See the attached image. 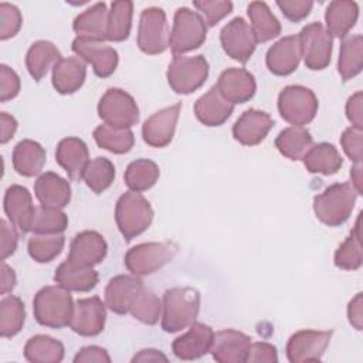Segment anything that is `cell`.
Returning <instances> with one entry per match:
<instances>
[{
    "mask_svg": "<svg viewBox=\"0 0 363 363\" xmlns=\"http://www.w3.org/2000/svg\"><path fill=\"white\" fill-rule=\"evenodd\" d=\"M98 115L109 126L130 129L139 121V108L130 94L121 88H109L98 102Z\"/></svg>",
    "mask_w": 363,
    "mask_h": 363,
    "instance_id": "obj_9",
    "label": "cell"
},
{
    "mask_svg": "<svg viewBox=\"0 0 363 363\" xmlns=\"http://www.w3.org/2000/svg\"><path fill=\"white\" fill-rule=\"evenodd\" d=\"M347 318H349V323L356 330H362V328H363V296L360 292L349 302Z\"/></svg>",
    "mask_w": 363,
    "mask_h": 363,
    "instance_id": "obj_57",
    "label": "cell"
},
{
    "mask_svg": "<svg viewBox=\"0 0 363 363\" xmlns=\"http://www.w3.org/2000/svg\"><path fill=\"white\" fill-rule=\"evenodd\" d=\"M218 92L224 99L235 104H244L250 101L255 91L257 82L254 75L245 68H227L224 69L216 84Z\"/></svg>",
    "mask_w": 363,
    "mask_h": 363,
    "instance_id": "obj_21",
    "label": "cell"
},
{
    "mask_svg": "<svg viewBox=\"0 0 363 363\" xmlns=\"http://www.w3.org/2000/svg\"><path fill=\"white\" fill-rule=\"evenodd\" d=\"M64 244L62 234H34L27 242V251L35 262L45 264L61 254Z\"/></svg>",
    "mask_w": 363,
    "mask_h": 363,
    "instance_id": "obj_45",
    "label": "cell"
},
{
    "mask_svg": "<svg viewBox=\"0 0 363 363\" xmlns=\"http://www.w3.org/2000/svg\"><path fill=\"white\" fill-rule=\"evenodd\" d=\"M74 301L71 291L61 285H48L41 288L33 299L34 318L41 326L61 329L69 326Z\"/></svg>",
    "mask_w": 363,
    "mask_h": 363,
    "instance_id": "obj_2",
    "label": "cell"
},
{
    "mask_svg": "<svg viewBox=\"0 0 363 363\" xmlns=\"http://www.w3.org/2000/svg\"><path fill=\"white\" fill-rule=\"evenodd\" d=\"M23 24V17L17 6L10 3H0V40L14 37Z\"/></svg>",
    "mask_w": 363,
    "mask_h": 363,
    "instance_id": "obj_49",
    "label": "cell"
},
{
    "mask_svg": "<svg viewBox=\"0 0 363 363\" xmlns=\"http://www.w3.org/2000/svg\"><path fill=\"white\" fill-rule=\"evenodd\" d=\"M0 228H1L0 252H1V261H4L7 257L14 254L18 244V233H17V228L6 220L0 221Z\"/></svg>",
    "mask_w": 363,
    "mask_h": 363,
    "instance_id": "obj_54",
    "label": "cell"
},
{
    "mask_svg": "<svg viewBox=\"0 0 363 363\" xmlns=\"http://www.w3.org/2000/svg\"><path fill=\"white\" fill-rule=\"evenodd\" d=\"M319 102L315 92L303 85H288L278 95V111L284 121L303 126L313 121Z\"/></svg>",
    "mask_w": 363,
    "mask_h": 363,
    "instance_id": "obj_7",
    "label": "cell"
},
{
    "mask_svg": "<svg viewBox=\"0 0 363 363\" xmlns=\"http://www.w3.org/2000/svg\"><path fill=\"white\" fill-rule=\"evenodd\" d=\"M86 64L79 57L61 58L52 67L51 82L54 89L61 95L75 94L85 82Z\"/></svg>",
    "mask_w": 363,
    "mask_h": 363,
    "instance_id": "obj_27",
    "label": "cell"
},
{
    "mask_svg": "<svg viewBox=\"0 0 363 363\" xmlns=\"http://www.w3.org/2000/svg\"><path fill=\"white\" fill-rule=\"evenodd\" d=\"M180 108V104H174L149 116L142 125V138L145 143L152 147L167 146L174 136Z\"/></svg>",
    "mask_w": 363,
    "mask_h": 363,
    "instance_id": "obj_17",
    "label": "cell"
},
{
    "mask_svg": "<svg viewBox=\"0 0 363 363\" xmlns=\"http://www.w3.org/2000/svg\"><path fill=\"white\" fill-rule=\"evenodd\" d=\"M363 129L349 126L343 130L340 136V145L343 147V152L353 163H362L363 157Z\"/></svg>",
    "mask_w": 363,
    "mask_h": 363,
    "instance_id": "obj_50",
    "label": "cell"
},
{
    "mask_svg": "<svg viewBox=\"0 0 363 363\" xmlns=\"http://www.w3.org/2000/svg\"><path fill=\"white\" fill-rule=\"evenodd\" d=\"M277 6L282 11V14L294 21L298 23L308 17L313 7V1L311 0H284V1H277Z\"/></svg>",
    "mask_w": 363,
    "mask_h": 363,
    "instance_id": "obj_52",
    "label": "cell"
},
{
    "mask_svg": "<svg viewBox=\"0 0 363 363\" xmlns=\"http://www.w3.org/2000/svg\"><path fill=\"white\" fill-rule=\"evenodd\" d=\"M143 282L136 275H116L105 288V305L118 315L129 313V308L142 289Z\"/></svg>",
    "mask_w": 363,
    "mask_h": 363,
    "instance_id": "obj_24",
    "label": "cell"
},
{
    "mask_svg": "<svg viewBox=\"0 0 363 363\" xmlns=\"http://www.w3.org/2000/svg\"><path fill=\"white\" fill-rule=\"evenodd\" d=\"M302 160L309 173L323 176L335 174L343 166V159L339 150L328 142L313 145Z\"/></svg>",
    "mask_w": 363,
    "mask_h": 363,
    "instance_id": "obj_32",
    "label": "cell"
},
{
    "mask_svg": "<svg viewBox=\"0 0 363 363\" xmlns=\"http://www.w3.org/2000/svg\"><path fill=\"white\" fill-rule=\"evenodd\" d=\"M129 313L145 325H156L162 318V302L150 289L142 286L129 308Z\"/></svg>",
    "mask_w": 363,
    "mask_h": 363,
    "instance_id": "obj_46",
    "label": "cell"
},
{
    "mask_svg": "<svg viewBox=\"0 0 363 363\" xmlns=\"http://www.w3.org/2000/svg\"><path fill=\"white\" fill-rule=\"evenodd\" d=\"M332 330L302 329L295 332L286 343V357L291 363L319 362L330 343Z\"/></svg>",
    "mask_w": 363,
    "mask_h": 363,
    "instance_id": "obj_12",
    "label": "cell"
},
{
    "mask_svg": "<svg viewBox=\"0 0 363 363\" xmlns=\"http://www.w3.org/2000/svg\"><path fill=\"white\" fill-rule=\"evenodd\" d=\"M24 302L16 295H6L0 301V335L1 337L16 336L24 325Z\"/></svg>",
    "mask_w": 363,
    "mask_h": 363,
    "instance_id": "obj_42",
    "label": "cell"
},
{
    "mask_svg": "<svg viewBox=\"0 0 363 363\" xmlns=\"http://www.w3.org/2000/svg\"><path fill=\"white\" fill-rule=\"evenodd\" d=\"M138 47L149 55L162 54L169 47L167 18L160 7H147L140 13Z\"/></svg>",
    "mask_w": 363,
    "mask_h": 363,
    "instance_id": "obj_11",
    "label": "cell"
},
{
    "mask_svg": "<svg viewBox=\"0 0 363 363\" xmlns=\"http://www.w3.org/2000/svg\"><path fill=\"white\" fill-rule=\"evenodd\" d=\"M313 146V138L303 126H288L275 138V147L289 160H302Z\"/></svg>",
    "mask_w": 363,
    "mask_h": 363,
    "instance_id": "obj_35",
    "label": "cell"
},
{
    "mask_svg": "<svg viewBox=\"0 0 363 363\" xmlns=\"http://www.w3.org/2000/svg\"><path fill=\"white\" fill-rule=\"evenodd\" d=\"M3 207L9 221L20 233L26 234L31 231L35 207L33 206L31 193L26 187L20 184L10 186L4 193Z\"/></svg>",
    "mask_w": 363,
    "mask_h": 363,
    "instance_id": "obj_19",
    "label": "cell"
},
{
    "mask_svg": "<svg viewBox=\"0 0 363 363\" xmlns=\"http://www.w3.org/2000/svg\"><path fill=\"white\" fill-rule=\"evenodd\" d=\"M14 170L24 177H34L43 172L47 160L45 149L35 140L23 139L20 140L11 155Z\"/></svg>",
    "mask_w": 363,
    "mask_h": 363,
    "instance_id": "obj_31",
    "label": "cell"
},
{
    "mask_svg": "<svg viewBox=\"0 0 363 363\" xmlns=\"http://www.w3.org/2000/svg\"><path fill=\"white\" fill-rule=\"evenodd\" d=\"M250 363H275L278 362V353H277V347L271 343L267 342H251V346L248 349V354H247V360Z\"/></svg>",
    "mask_w": 363,
    "mask_h": 363,
    "instance_id": "obj_53",
    "label": "cell"
},
{
    "mask_svg": "<svg viewBox=\"0 0 363 363\" xmlns=\"http://www.w3.org/2000/svg\"><path fill=\"white\" fill-rule=\"evenodd\" d=\"M362 214V213H360ZM357 217L353 230L350 231L349 237L339 245L335 252V265L345 271H356L362 267L363 262V252H362V233H360V220Z\"/></svg>",
    "mask_w": 363,
    "mask_h": 363,
    "instance_id": "obj_39",
    "label": "cell"
},
{
    "mask_svg": "<svg viewBox=\"0 0 363 363\" xmlns=\"http://www.w3.org/2000/svg\"><path fill=\"white\" fill-rule=\"evenodd\" d=\"M359 18V6L352 0L330 1L325 11L326 30L330 37L345 38Z\"/></svg>",
    "mask_w": 363,
    "mask_h": 363,
    "instance_id": "obj_30",
    "label": "cell"
},
{
    "mask_svg": "<svg viewBox=\"0 0 363 363\" xmlns=\"http://www.w3.org/2000/svg\"><path fill=\"white\" fill-rule=\"evenodd\" d=\"M68 227V217L61 208L35 207L31 231L34 234H61Z\"/></svg>",
    "mask_w": 363,
    "mask_h": 363,
    "instance_id": "obj_47",
    "label": "cell"
},
{
    "mask_svg": "<svg viewBox=\"0 0 363 363\" xmlns=\"http://www.w3.org/2000/svg\"><path fill=\"white\" fill-rule=\"evenodd\" d=\"M115 174L113 163L106 157L98 156L88 162L82 173V180L94 193L99 194L113 183Z\"/></svg>",
    "mask_w": 363,
    "mask_h": 363,
    "instance_id": "obj_44",
    "label": "cell"
},
{
    "mask_svg": "<svg viewBox=\"0 0 363 363\" xmlns=\"http://www.w3.org/2000/svg\"><path fill=\"white\" fill-rule=\"evenodd\" d=\"M350 179H352L350 184L354 187L357 194H362V191H363V187H362V182H363L362 163H354V166L350 170Z\"/></svg>",
    "mask_w": 363,
    "mask_h": 363,
    "instance_id": "obj_61",
    "label": "cell"
},
{
    "mask_svg": "<svg viewBox=\"0 0 363 363\" xmlns=\"http://www.w3.org/2000/svg\"><path fill=\"white\" fill-rule=\"evenodd\" d=\"M250 27L258 43H267L281 34V23L264 1H252L247 7Z\"/></svg>",
    "mask_w": 363,
    "mask_h": 363,
    "instance_id": "obj_34",
    "label": "cell"
},
{
    "mask_svg": "<svg viewBox=\"0 0 363 363\" xmlns=\"http://www.w3.org/2000/svg\"><path fill=\"white\" fill-rule=\"evenodd\" d=\"M106 305L99 296L78 299L74 305L69 328L79 336H96L105 328Z\"/></svg>",
    "mask_w": 363,
    "mask_h": 363,
    "instance_id": "obj_15",
    "label": "cell"
},
{
    "mask_svg": "<svg viewBox=\"0 0 363 363\" xmlns=\"http://www.w3.org/2000/svg\"><path fill=\"white\" fill-rule=\"evenodd\" d=\"M75 363H89V362H96V363H109L111 357L108 352L101 347V346H85L78 350V353L74 357Z\"/></svg>",
    "mask_w": 363,
    "mask_h": 363,
    "instance_id": "obj_56",
    "label": "cell"
},
{
    "mask_svg": "<svg viewBox=\"0 0 363 363\" xmlns=\"http://www.w3.org/2000/svg\"><path fill=\"white\" fill-rule=\"evenodd\" d=\"M363 68V37L354 34L345 37L340 44L337 72L343 81H349L359 75Z\"/></svg>",
    "mask_w": 363,
    "mask_h": 363,
    "instance_id": "obj_36",
    "label": "cell"
},
{
    "mask_svg": "<svg viewBox=\"0 0 363 363\" xmlns=\"http://www.w3.org/2000/svg\"><path fill=\"white\" fill-rule=\"evenodd\" d=\"M60 60L61 54L54 43L38 40L30 45L26 54V67L35 81H41Z\"/></svg>",
    "mask_w": 363,
    "mask_h": 363,
    "instance_id": "obj_33",
    "label": "cell"
},
{
    "mask_svg": "<svg viewBox=\"0 0 363 363\" xmlns=\"http://www.w3.org/2000/svg\"><path fill=\"white\" fill-rule=\"evenodd\" d=\"M71 48L77 54V57H79L81 60L92 65L94 72L99 78H106L112 75L118 67V62H119L118 51L106 45L104 41L85 40V38L77 37L72 41Z\"/></svg>",
    "mask_w": 363,
    "mask_h": 363,
    "instance_id": "obj_16",
    "label": "cell"
},
{
    "mask_svg": "<svg viewBox=\"0 0 363 363\" xmlns=\"http://www.w3.org/2000/svg\"><path fill=\"white\" fill-rule=\"evenodd\" d=\"M269 113L259 109H247L235 121L233 126L234 139L244 146H255L261 143L274 126Z\"/></svg>",
    "mask_w": 363,
    "mask_h": 363,
    "instance_id": "obj_20",
    "label": "cell"
},
{
    "mask_svg": "<svg viewBox=\"0 0 363 363\" xmlns=\"http://www.w3.org/2000/svg\"><path fill=\"white\" fill-rule=\"evenodd\" d=\"M207 24L200 13L180 7L174 13L173 27L169 34V47L174 55L190 52L206 41Z\"/></svg>",
    "mask_w": 363,
    "mask_h": 363,
    "instance_id": "obj_5",
    "label": "cell"
},
{
    "mask_svg": "<svg viewBox=\"0 0 363 363\" xmlns=\"http://www.w3.org/2000/svg\"><path fill=\"white\" fill-rule=\"evenodd\" d=\"M346 116L352 126L363 129V94L354 92L346 102Z\"/></svg>",
    "mask_w": 363,
    "mask_h": 363,
    "instance_id": "obj_55",
    "label": "cell"
},
{
    "mask_svg": "<svg viewBox=\"0 0 363 363\" xmlns=\"http://www.w3.org/2000/svg\"><path fill=\"white\" fill-rule=\"evenodd\" d=\"M133 3L129 0H118L111 4L108 16V31L106 40L109 41H123L129 37L132 28Z\"/></svg>",
    "mask_w": 363,
    "mask_h": 363,
    "instance_id": "obj_43",
    "label": "cell"
},
{
    "mask_svg": "<svg viewBox=\"0 0 363 363\" xmlns=\"http://www.w3.org/2000/svg\"><path fill=\"white\" fill-rule=\"evenodd\" d=\"M233 112L234 105L223 98L216 85H213L194 104L196 118L206 126L223 125Z\"/></svg>",
    "mask_w": 363,
    "mask_h": 363,
    "instance_id": "obj_28",
    "label": "cell"
},
{
    "mask_svg": "<svg viewBox=\"0 0 363 363\" xmlns=\"http://www.w3.org/2000/svg\"><path fill=\"white\" fill-rule=\"evenodd\" d=\"M208 62L203 55H174L167 67V82L176 94L189 95L197 91L208 77Z\"/></svg>",
    "mask_w": 363,
    "mask_h": 363,
    "instance_id": "obj_8",
    "label": "cell"
},
{
    "mask_svg": "<svg viewBox=\"0 0 363 363\" xmlns=\"http://www.w3.org/2000/svg\"><path fill=\"white\" fill-rule=\"evenodd\" d=\"M20 78L14 69L6 64L0 65V101L7 102L16 98L20 92Z\"/></svg>",
    "mask_w": 363,
    "mask_h": 363,
    "instance_id": "obj_51",
    "label": "cell"
},
{
    "mask_svg": "<svg viewBox=\"0 0 363 363\" xmlns=\"http://www.w3.org/2000/svg\"><path fill=\"white\" fill-rule=\"evenodd\" d=\"M108 252L105 238L92 230L78 233L69 245V254L65 262L74 268H92L101 264Z\"/></svg>",
    "mask_w": 363,
    "mask_h": 363,
    "instance_id": "obj_14",
    "label": "cell"
},
{
    "mask_svg": "<svg viewBox=\"0 0 363 363\" xmlns=\"http://www.w3.org/2000/svg\"><path fill=\"white\" fill-rule=\"evenodd\" d=\"M251 337L235 329H223L214 333L210 353L220 363H241L247 360Z\"/></svg>",
    "mask_w": 363,
    "mask_h": 363,
    "instance_id": "obj_18",
    "label": "cell"
},
{
    "mask_svg": "<svg viewBox=\"0 0 363 363\" xmlns=\"http://www.w3.org/2000/svg\"><path fill=\"white\" fill-rule=\"evenodd\" d=\"M193 6L204 16L207 26L213 27L233 11V3L227 0H201L194 1Z\"/></svg>",
    "mask_w": 363,
    "mask_h": 363,
    "instance_id": "obj_48",
    "label": "cell"
},
{
    "mask_svg": "<svg viewBox=\"0 0 363 363\" xmlns=\"http://www.w3.org/2000/svg\"><path fill=\"white\" fill-rule=\"evenodd\" d=\"M153 216L150 203L138 191L123 193L115 206V221L126 241L146 231L153 221Z\"/></svg>",
    "mask_w": 363,
    "mask_h": 363,
    "instance_id": "obj_4",
    "label": "cell"
},
{
    "mask_svg": "<svg viewBox=\"0 0 363 363\" xmlns=\"http://www.w3.org/2000/svg\"><path fill=\"white\" fill-rule=\"evenodd\" d=\"M94 139L99 147L115 155L128 153L135 143V136L130 129H119L106 123L95 128Z\"/></svg>",
    "mask_w": 363,
    "mask_h": 363,
    "instance_id": "obj_41",
    "label": "cell"
},
{
    "mask_svg": "<svg viewBox=\"0 0 363 363\" xmlns=\"http://www.w3.org/2000/svg\"><path fill=\"white\" fill-rule=\"evenodd\" d=\"M24 357L31 363H58L64 359V345L51 336L35 335L27 340Z\"/></svg>",
    "mask_w": 363,
    "mask_h": 363,
    "instance_id": "obj_38",
    "label": "cell"
},
{
    "mask_svg": "<svg viewBox=\"0 0 363 363\" xmlns=\"http://www.w3.org/2000/svg\"><path fill=\"white\" fill-rule=\"evenodd\" d=\"M55 160L67 172L71 180H81L84 169L89 162L88 146L79 138H64L57 145Z\"/></svg>",
    "mask_w": 363,
    "mask_h": 363,
    "instance_id": "obj_25",
    "label": "cell"
},
{
    "mask_svg": "<svg viewBox=\"0 0 363 363\" xmlns=\"http://www.w3.org/2000/svg\"><path fill=\"white\" fill-rule=\"evenodd\" d=\"M301 54L306 68L312 71L325 69L332 58V37L319 21L306 24L298 34Z\"/></svg>",
    "mask_w": 363,
    "mask_h": 363,
    "instance_id": "obj_10",
    "label": "cell"
},
{
    "mask_svg": "<svg viewBox=\"0 0 363 363\" xmlns=\"http://www.w3.org/2000/svg\"><path fill=\"white\" fill-rule=\"evenodd\" d=\"M109 11L106 4L99 1L78 14L72 23V28L79 38L105 41L108 31Z\"/></svg>",
    "mask_w": 363,
    "mask_h": 363,
    "instance_id": "obj_29",
    "label": "cell"
},
{
    "mask_svg": "<svg viewBox=\"0 0 363 363\" xmlns=\"http://www.w3.org/2000/svg\"><path fill=\"white\" fill-rule=\"evenodd\" d=\"M54 281L68 291L88 292L96 286L99 275L94 268H74L64 261L55 269Z\"/></svg>",
    "mask_w": 363,
    "mask_h": 363,
    "instance_id": "obj_37",
    "label": "cell"
},
{
    "mask_svg": "<svg viewBox=\"0 0 363 363\" xmlns=\"http://www.w3.org/2000/svg\"><path fill=\"white\" fill-rule=\"evenodd\" d=\"M34 194L41 206L64 208L71 200L69 182L54 172H45L34 183Z\"/></svg>",
    "mask_w": 363,
    "mask_h": 363,
    "instance_id": "obj_26",
    "label": "cell"
},
{
    "mask_svg": "<svg viewBox=\"0 0 363 363\" xmlns=\"http://www.w3.org/2000/svg\"><path fill=\"white\" fill-rule=\"evenodd\" d=\"M301 45L296 35H286L274 43L265 55L268 69L274 75L285 77L292 74L301 62Z\"/></svg>",
    "mask_w": 363,
    "mask_h": 363,
    "instance_id": "obj_23",
    "label": "cell"
},
{
    "mask_svg": "<svg viewBox=\"0 0 363 363\" xmlns=\"http://www.w3.org/2000/svg\"><path fill=\"white\" fill-rule=\"evenodd\" d=\"M214 332L208 325L194 322L189 330L176 337L172 343V350L182 360H196L210 353Z\"/></svg>",
    "mask_w": 363,
    "mask_h": 363,
    "instance_id": "obj_22",
    "label": "cell"
},
{
    "mask_svg": "<svg viewBox=\"0 0 363 363\" xmlns=\"http://www.w3.org/2000/svg\"><path fill=\"white\" fill-rule=\"evenodd\" d=\"M177 254V245L172 241L142 242L133 245L125 254V267L136 277L150 275L169 264Z\"/></svg>",
    "mask_w": 363,
    "mask_h": 363,
    "instance_id": "obj_6",
    "label": "cell"
},
{
    "mask_svg": "<svg viewBox=\"0 0 363 363\" xmlns=\"http://www.w3.org/2000/svg\"><path fill=\"white\" fill-rule=\"evenodd\" d=\"M220 43L224 52L241 64L252 57L257 47L251 27L242 17H234L221 28Z\"/></svg>",
    "mask_w": 363,
    "mask_h": 363,
    "instance_id": "obj_13",
    "label": "cell"
},
{
    "mask_svg": "<svg viewBox=\"0 0 363 363\" xmlns=\"http://www.w3.org/2000/svg\"><path fill=\"white\" fill-rule=\"evenodd\" d=\"M200 294L190 286H174L163 294L162 329L167 333L180 332L197 319Z\"/></svg>",
    "mask_w": 363,
    "mask_h": 363,
    "instance_id": "obj_1",
    "label": "cell"
},
{
    "mask_svg": "<svg viewBox=\"0 0 363 363\" xmlns=\"http://www.w3.org/2000/svg\"><path fill=\"white\" fill-rule=\"evenodd\" d=\"M160 176L159 166L150 159H136L125 170V184L130 191L142 193L153 187Z\"/></svg>",
    "mask_w": 363,
    "mask_h": 363,
    "instance_id": "obj_40",
    "label": "cell"
},
{
    "mask_svg": "<svg viewBox=\"0 0 363 363\" xmlns=\"http://www.w3.org/2000/svg\"><path fill=\"white\" fill-rule=\"evenodd\" d=\"M17 278L16 272L11 267H9L6 262L1 264V279H0V292L1 295H6L7 292H11L16 286Z\"/></svg>",
    "mask_w": 363,
    "mask_h": 363,
    "instance_id": "obj_59",
    "label": "cell"
},
{
    "mask_svg": "<svg viewBox=\"0 0 363 363\" xmlns=\"http://www.w3.org/2000/svg\"><path fill=\"white\" fill-rule=\"evenodd\" d=\"M357 191L350 183H335L313 197V211L328 227H337L349 220L356 204Z\"/></svg>",
    "mask_w": 363,
    "mask_h": 363,
    "instance_id": "obj_3",
    "label": "cell"
},
{
    "mask_svg": "<svg viewBox=\"0 0 363 363\" xmlns=\"http://www.w3.org/2000/svg\"><path fill=\"white\" fill-rule=\"evenodd\" d=\"M132 362H167V357L156 349H143L132 357Z\"/></svg>",
    "mask_w": 363,
    "mask_h": 363,
    "instance_id": "obj_60",
    "label": "cell"
},
{
    "mask_svg": "<svg viewBox=\"0 0 363 363\" xmlns=\"http://www.w3.org/2000/svg\"><path fill=\"white\" fill-rule=\"evenodd\" d=\"M17 121L14 116L9 115L7 112L0 113V143H7L17 130Z\"/></svg>",
    "mask_w": 363,
    "mask_h": 363,
    "instance_id": "obj_58",
    "label": "cell"
}]
</instances>
